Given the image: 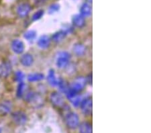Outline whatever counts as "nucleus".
Here are the masks:
<instances>
[{
	"mask_svg": "<svg viewBox=\"0 0 151 133\" xmlns=\"http://www.w3.org/2000/svg\"><path fill=\"white\" fill-rule=\"evenodd\" d=\"M70 58V55L67 52L63 51L58 52L57 57V62H56L57 67L60 69L67 67L69 64Z\"/></svg>",
	"mask_w": 151,
	"mask_h": 133,
	"instance_id": "4",
	"label": "nucleus"
},
{
	"mask_svg": "<svg viewBox=\"0 0 151 133\" xmlns=\"http://www.w3.org/2000/svg\"><path fill=\"white\" fill-rule=\"evenodd\" d=\"M79 130L81 133H92L91 124L87 122H82L79 125Z\"/></svg>",
	"mask_w": 151,
	"mask_h": 133,
	"instance_id": "18",
	"label": "nucleus"
},
{
	"mask_svg": "<svg viewBox=\"0 0 151 133\" xmlns=\"http://www.w3.org/2000/svg\"><path fill=\"white\" fill-rule=\"evenodd\" d=\"M24 74L22 72L20 71H18L16 72L15 73V81H16L18 83H20V82H23L24 79Z\"/></svg>",
	"mask_w": 151,
	"mask_h": 133,
	"instance_id": "24",
	"label": "nucleus"
},
{
	"mask_svg": "<svg viewBox=\"0 0 151 133\" xmlns=\"http://www.w3.org/2000/svg\"><path fill=\"white\" fill-rule=\"evenodd\" d=\"M13 108V104L8 100H0V116H5L12 112Z\"/></svg>",
	"mask_w": 151,
	"mask_h": 133,
	"instance_id": "8",
	"label": "nucleus"
},
{
	"mask_svg": "<svg viewBox=\"0 0 151 133\" xmlns=\"http://www.w3.org/2000/svg\"><path fill=\"white\" fill-rule=\"evenodd\" d=\"M86 1L88 3H92V0H86Z\"/></svg>",
	"mask_w": 151,
	"mask_h": 133,
	"instance_id": "29",
	"label": "nucleus"
},
{
	"mask_svg": "<svg viewBox=\"0 0 151 133\" xmlns=\"http://www.w3.org/2000/svg\"><path fill=\"white\" fill-rule=\"evenodd\" d=\"M67 35V32L65 30H60L52 35V39L55 42H60L65 39Z\"/></svg>",
	"mask_w": 151,
	"mask_h": 133,
	"instance_id": "15",
	"label": "nucleus"
},
{
	"mask_svg": "<svg viewBox=\"0 0 151 133\" xmlns=\"http://www.w3.org/2000/svg\"><path fill=\"white\" fill-rule=\"evenodd\" d=\"M81 108L83 113L85 115H90L92 113L93 103L91 99H87L81 103Z\"/></svg>",
	"mask_w": 151,
	"mask_h": 133,
	"instance_id": "11",
	"label": "nucleus"
},
{
	"mask_svg": "<svg viewBox=\"0 0 151 133\" xmlns=\"http://www.w3.org/2000/svg\"><path fill=\"white\" fill-rule=\"evenodd\" d=\"M70 100L75 106H79L80 104H81V98H80L79 96H78V94L74 96L73 97H72V98L70 99Z\"/></svg>",
	"mask_w": 151,
	"mask_h": 133,
	"instance_id": "26",
	"label": "nucleus"
},
{
	"mask_svg": "<svg viewBox=\"0 0 151 133\" xmlns=\"http://www.w3.org/2000/svg\"><path fill=\"white\" fill-rule=\"evenodd\" d=\"M50 101L55 107L61 108L65 106V100L61 94L58 92H52L50 96Z\"/></svg>",
	"mask_w": 151,
	"mask_h": 133,
	"instance_id": "6",
	"label": "nucleus"
},
{
	"mask_svg": "<svg viewBox=\"0 0 151 133\" xmlns=\"http://www.w3.org/2000/svg\"><path fill=\"white\" fill-rule=\"evenodd\" d=\"M73 24L78 28H82L85 24V20L83 16L81 14H76L73 17Z\"/></svg>",
	"mask_w": 151,
	"mask_h": 133,
	"instance_id": "14",
	"label": "nucleus"
},
{
	"mask_svg": "<svg viewBox=\"0 0 151 133\" xmlns=\"http://www.w3.org/2000/svg\"><path fill=\"white\" fill-rule=\"evenodd\" d=\"M37 44L38 47L42 48V49L47 48L50 44V38L47 35H43L40 36L38 40Z\"/></svg>",
	"mask_w": 151,
	"mask_h": 133,
	"instance_id": "13",
	"label": "nucleus"
},
{
	"mask_svg": "<svg viewBox=\"0 0 151 133\" xmlns=\"http://www.w3.org/2000/svg\"><path fill=\"white\" fill-rule=\"evenodd\" d=\"M0 133H1V129H0Z\"/></svg>",
	"mask_w": 151,
	"mask_h": 133,
	"instance_id": "30",
	"label": "nucleus"
},
{
	"mask_svg": "<svg viewBox=\"0 0 151 133\" xmlns=\"http://www.w3.org/2000/svg\"><path fill=\"white\" fill-rule=\"evenodd\" d=\"M19 62L24 67H30L34 63V58L30 53H26L22 55L19 58Z\"/></svg>",
	"mask_w": 151,
	"mask_h": 133,
	"instance_id": "12",
	"label": "nucleus"
},
{
	"mask_svg": "<svg viewBox=\"0 0 151 133\" xmlns=\"http://www.w3.org/2000/svg\"><path fill=\"white\" fill-rule=\"evenodd\" d=\"M44 14H45L44 10H42V9L38 10L37 12H36L35 13L33 14L32 17V19L33 21H37L42 18L44 15Z\"/></svg>",
	"mask_w": 151,
	"mask_h": 133,
	"instance_id": "23",
	"label": "nucleus"
},
{
	"mask_svg": "<svg viewBox=\"0 0 151 133\" xmlns=\"http://www.w3.org/2000/svg\"><path fill=\"white\" fill-rule=\"evenodd\" d=\"M73 51L75 54L77 55V56H82L85 52V47L84 45L80 44V43L75 44L73 47Z\"/></svg>",
	"mask_w": 151,
	"mask_h": 133,
	"instance_id": "20",
	"label": "nucleus"
},
{
	"mask_svg": "<svg viewBox=\"0 0 151 133\" xmlns=\"http://www.w3.org/2000/svg\"><path fill=\"white\" fill-rule=\"evenodd\" d=\"M60 9V5L58 4H54L52 5H51V6L49 7V8H48V13L50 14H54L55 12H58L59 10Z\"/></svg>",
	"mask_w": 151,
	"mask_h": 133,
	"instance_id": "25",
	"label": "nucleus"
},
{
	"mask_svg": "<svg viewBox=\"0 0 151 133\" xmlns=\"http://www.w3.org/2000/svg\"><path fill=\"white\" fill-rule=\"evenodd\" d=\"M47 1L48 0H33V2L34 4H35L36 6L40 7L43 6V5H45L47 3Z\"/></svg>",
	"mask_w": 151,
	"mask_h": 133,
	"instance_id": "27",
	"label": "nucleus"
},
{
	"mask_svg": "<svg viewBox=\"0 0 151 133\" xmlns=\"http://www.w3.org/2000/svg\"><path fill=\"white\" fill-rule=\"evenodd\" d=\"M25 100L26 102L30 104L34 107H39L43 104V99L40 94L38 93L30 91L25 96Z\"/></svg>",
	"mask_w": 151,
	"mask_h": 133,
	"instance_id": "1",
	"label": "nucleus"
},
{
	"mask_svg": "<svg viewBox=\"0 0 151 133\" xmlns=\"http://www.w3.org/2000/svg\"><path fill=\"white\" fill-rule=\"evenodd\" d=\"M65 122L67 126L70 129H74L79 126V118L77 114L74 112H70L65 117Z\"/></svg>",
	"mask_w": 151,
	"mask_h": 133,
	"instance_id": "5",
	"label": "nucleus"
},
{
	"mask_svg": "<svg viewBox=\"0 0 151 133\" xmlns=\"http://www.w3.org/2000/svg\"><path fill=\"white\" fill-rule=\"evenodd\" d=\"M28 80L30 82H36L41 81L44 79V75L40 73H35L29 74L27 77Z\"/></svg>",
	"mask_w": 151,
	"mask_h": 133,
	"instance_id": "19",
	"label": "nucleus"
},
{
	"mask_svg": "<svg viewBox=\"0 0 151 133\" xmlns=\"http://www.w3.org/2000/svg\"><path fill=\"white\" fill-rule=\"evenodd\" d=\"M24 90H25V83L23 82H20L19 83L18 88L16 89V96L18 98H22L24 95Z\"/></svg>",
	"mask_w": 151,
	"mask_h": 133,
	"instance_id": "21",
	"label": "nucleus"
},
{
	"mask_svg": "<svg viewBox=\"0 0 151 133\" xmlns=\"http://www.w3.org/2000/svg\"><path fill=\"white\" fill-rule=\"evenodd\" d=\"M47 80L48 81V83H49V84L51 85L52 86H58V84L59 83V81H60V80H58L57 77H56L54 70H50L47 77Z\"/></svg>",
	"mask_w": 151,
	"mask_h": 133,
	"instance_id": "16",
	"label": "nucleus"
},
{
	"mask_svg": "<svg viewBox=\"0 0 151 133\" xmlns=\"http://www.w3.org/2000/svg\"><path fill=\"white\" fill-rule=\"evenodd\" d=\"M81 15L83 17L89 16L91 14V8L89 6V4L87 3H85L81 6L80 9Z\"/></svg>",
	"mask_w": 151,
	"mask_h": 133,
	"instance_id": "17",
	"label": "nucleus"
},
{
	"mask_svg": "<svg viewBox=\"0 0 151 133\" xmlns=\"http://www.w3.org/2000/svg\"><path fill=\"white\" fill-rule=\"evenodd\" d=\"M11 48L12 51L17 55L22 54L25 49V45L23 41L19 39H14L12 41Z\"/></svg>",
	"mask_w": 151,
	"mask_h": 133,
	"instance_id": "9",
	"label": "nucleus"
},
{
	"mask_svg": "<svg viewBox=\"0 0 151 133\" xmlns=\"http://www.w3.org/2000/svg\"><path fill=\"white\" fill-rule=\"evenodd\" d=\"M85 83H85V79L81 77V78L77 79L76 81H75L74 83H73L70 85L69 87V88L71 91L78 93L83 89L85 86Z\"/></svg>",
	"mask_w": 151,
	"mask_h": 133,
	"instance_id": "10",
	"label": "nucleus"
},
{
	"mask_svg": "<svg viewBox=\"0 0 151 133\" xmlns=\"http://www.w3.org/2000/svg\"><path fill=\"white\" fill-rule=\"evenodd\" d=\"M12 119L16 124L24 125L28 121V116L23 111H16L12 114Z\"/></svg>",
	"mask_w": 151,
	"mask_h": 133,
	"instance_id": "2",
	"label": "nucleus"
},
{
	"mask_svg": "<svg viewBox=\"0 0 151 133\" xmlns=\"http://www.w3.org/2000/svg\"><path fill=\"white\" fill-rule=\"evenodd\" d=\"M12 72V64L9 61H4L0 63V78L7 79Z\"/></svg>",
	"mask_w": 151,
	"mask_h": 133,
	"instance_id": "7",
	"label": "nucleus"
},
{
	"mask_svg": "<svg viewBox=\"0 0 151 133\" xmlns=\"http://www.w3.org/2000/svg\"><path fill=\"white\" fill-rule=\"evenodd\" d=\"M36 32L35 30H28L24 34V37L28 41H33L36 38Z\"/></svg>",
	"mask_w": 151,
	"mask_h": 133,
	"instance_id": "22",
	"label": "nucleus"
},
{
	"mask_svg": "<svg viewBox=\"0 0 151 133\" xmlns=\"http://www.w3.org/2000/svg\"><path fill=\"white\" fill-rule=\"evenodd\" d=\"M32 10V6L28 3H21L16 8V14L19 18H24L27 17Z\"/></svg>",
	"mask_w": 151,
	"mask_h": 133,
	"instance_id": "3",
	"label": "nucleus"
},
{
	"mask_svg": "<svg viewBox=\"0 0 151 133\" xmlns=\"http://www.w3.org/2000/svg\"><path fill=\"white\" fill-rule=\"evenodd\" d=\"M87 79H88V80H89V84H91V83H92V75L91 74H90L89 75V77H87Z\"/></svg>",
	"mask_w": 151,
	"mask_h": 133,
	"instance_id": "28",
	"label": "nucleus"
}]
</instances>
